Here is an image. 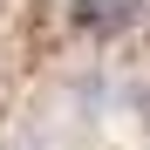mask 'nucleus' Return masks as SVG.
<instances>
[{
  "instance_id": "obj_1",
  "label": "nucleus",
  "mask_w": 150,
  "mask_h": 150,
  "mask_svg": "<svg viewBox=\"0 0 150 150\" xmlns=\"http://www.w3.org/2000/svg\"><path fill=\"white\" fill-rule=\"evenodd\" d=\"M143 21V0H68V28L89 41H123Z\"/></svg>"
}]
</instances>
